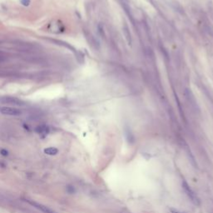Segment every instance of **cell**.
Returning <instances> with one entry per match:
<instances>
[{"label":"cell","instance_id":"7","mask_svg":"<svg viewBox=\"0 0 213 213\" xmlns=\"http://www.w3.org/2000/svg\"><path fill=\"white\" fill-rule=\"evenodd\" d=\"M44 153H46L47 155L50 156H53V155H57L58 153V149L56 148V147H47V148H45L44 149Z\"/></svg>","mask_w":213,"mask_h":213},{"label":"cell","instance_id":"3","mask_svg":"<svg viewBox=\"0 0 213 213\" xmlns=\"http://www.w3.org/2000/svg\"><path fill=\"white\" fill-rule=\"evenodd\" d=\"M0 112L4 115H8V116L17 117L22 114V112L19 109L12 108V107H1L0 108Z\"/></svg>","mask_w":213,"mask_h":213},{"label":"cell","instance_id":"1","mask_svg":"<svg viewBox=\"0 0 213 213\" xmlns=\"http://www.w3.org/2000/svg\"><path fill=\"white\" fill-rule=\"evenodd\" d=\"M182 186L183 191H185V193L186 194V196L188 197V198L191 200V202L193 203L194 205H199L200 204V200L197 197V196L196 195V193L194 192L193 190L191 188V186L188 185V183L186 181H183L182 183Z\"/></svg>","mask_w":213,"mask_h":213},{"label":"cell","instance_id":"2","mask_svg":"<svg viewBox=\"0 0 213 213\" xmlns=\"http://www.w3.org/2000/svg\"><path fill=\"white\" fill-rule=\"evenodd\" d=\"M0 103L18 106V107H23L25 105V102L23 100H21V99L16 97H12V96H2V97H0Z\"/></svg>","mask_w":213,"mask_h":213},{"label":"cell","instance_id":"8","mask_svg":"<svg viewBox=\"0 0 213 213\" xmlns=\"http://www.w3.org/2000/svg\"><path fill=\"white\" fill-rule=\"evenodd\" d=\"M31 3V0H20V4H22L24 7L29 6V4Z\"/></svg>","mask_w":213,"mask_h":213},{"label":"cell","instance_id":"9","mask_svg":"<svg viewBox=\"0 0 213 213\" xmlns=\"http://www.w3.org/2000/svg\"><path fill=\"white\" fill-rule=\"evenodd\" d=\"M171 213H183V212H179V211H177V210L171 209Z\"/></svg>","mask_w":213,"mask_h":213},{"label":"cell","instance_id":"5","mask_svg":"<svg viewBox=\"0 0 213 213\" xmlns=\"http://www.w3.org/2000/svg\"><path fill=\"white\" fill-rule=\"evenodd\" d=\"M27 202H28L29 204H31V205L33 206L34 207H36L37 209L40 210V211L43 213H56L54 212L53 210H51L50 208H48V207H47V206H45L42 205V204H39V203H38V202H33V201H31V200H27Z\"/></svg>","mask_w":213,"mask_h":213},{"label":"cell","instance_id":"6","mask_svg":"<svg viewBox=\"0 0 213 213\" xmlns=\"http://www.w3.org/2000/svg\"><path fill=\"white\" fill-rule=\"evenodd\" d=\"M36 132L39 133V134H42V135H47L48 132H49V128L46 125H41L36 128Z\"/></svg>","mask_w":213,"mask_h":213},{"label":"cell","instance_id":"4","mask_svg":"<svg viewBox=\"0 0 213 213\" xmlns=\"http://www.w3.org/2000/svg\"><path fill=\"white\" fill-rule=\"evenodd\" d=\"M47 40L50 41V42L53 43L54 44L59 45V46H62V47H67V48L70 49V50L72 51L73 53H77L76 49L74 48L73 47L71 46L69 43H66V42H64V41H62V40H58V39H47Z\"/></svg>","mask_w":213,"mask_h":213}]
</instances>
